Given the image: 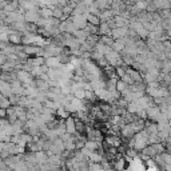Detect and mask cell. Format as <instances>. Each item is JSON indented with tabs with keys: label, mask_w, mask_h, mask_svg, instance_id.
I'll use <instances>...</instances> for the list:
<instances>
[{
	"label": "cell",
	"mask_w": 171,
	"mask_h": 171,
	"mask_svg": "<svg viewBox=\"0 0 171 171\" xmlns=\"http://www.w3.org/2000/svg\"><path fill=\"white\" fill-rule=\"evenodd\" d=\"M116 74L119 78H123L126 74V68H122V67H116Z\"/></svg>",
	"instance_id": "6da1fadb"
},
{
	"label": "cell",
	"mask_w": 171,
	"mask_h": 171,
	"mask_svg": "<svg viewBox=\"0 0 171 171\" xmlns=\"http://www.w3.org/2000/svg\"><path fill=\"white\" fill-rule=\"evenodd\" d=\"M0 116H2V118H6V116H7L6 108H0Z\"/></svg>",
	"instance_id": "7a4b0ae2"
}]
</instances>
